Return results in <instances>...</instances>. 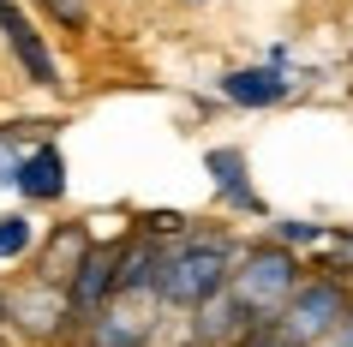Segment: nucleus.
I'll return each mask as SVG.
<instances>
[{"mask_svg": "<svg viewBox=\"0 0 353 347\" xmlns=\"http://www.w3.org/2000/svg\"><path fill=\"white\" fill-rule=\"evenodd\" d=\"M168 299H180V306H204L216 293L228 288V252L222 246H186V252L162 257V270H156Z\"/></svg>", "mask_w": 353, "mask_h": 347, "instance_id": "nucleus-1", "label": "nucleus"}, {"mask_svg": "<svg viewBox=\"0 0 353 347\" xmlns=\"http://www.w3.org/2000/svg\"><path fill=\"white\" fill-rule=\"evenodd\" d=\"M245 270H252V293L240 288V317H263V311H276L281 299H294V275L299 270L281 252H258Z\"/></svg>", "mask_w": 353, "mask_h": 347, "instance_id": "nucleus-2", "label": "nucleus"}, {"mask_svg": "<svg viewBox=\"0 0 353 347\" xmlns=\"http://www.w3.org/2000/svg\"><path fill=\"white\" fill-rule=\"evenodd\" d=\"M330 317H341V293L335 288H305V293H294V306L281 317V335L288 341H312V335L330 329Z\"/></svg>", "mask_w": 353, "mask_h": 347, "instance_id": "nucleus-3", "label": "nucleus"}, {"mask_svg": "<svg viewBox=\"0 0 353 347\" xmlns=\"http://www.w3.org/2000/svg\"><path fill=\"white\" fill-rule=\"evenodd\" d=\"M0 30H6V42H12V54L24 60V72L37 78V84H54V54L42 48V37H37V24L24 19L12 0H0Z\"/></svg>", "mask_w": 353, "mask_h": 347, "instance_id": "nucleus-4", "label": "nucleus"}, {"mask_svg": "<svg viewBox=\"0 0 353 347\" xmlns=\"http://www.w3.org/2000/svg\"><path fill=\"white\" fill-rule=\"evenodd\" d=\"M19 186L30 192V198H60V192H66V162H60V150H37V156H24Z\"/></svg>", "mask_w": 353, "mask_h": 347, "instance_id": "nucleus-5", "label": "nucleus"}, {"mask_svg": "<svg viewBox=\"0 0 353 347\" xmlns=\"http://www.w3.org/2000/svg\"><path fill=\"white\" fill-rule=\"evenodd\" d=\"M120 246H114V252H96V257H84V281H78V311H96V299H102V293L114 288V275H120Z\"/></svg>", "mask_w": 353, "mask_h": 347, "instance_id": "nucleus-6", "label": "nucleus"}, {"mask_svg": "<svg viewBox=\"0 0 353 347\" xmlns=\"http://www.w3.org/2000/svg\"><path fill=\"white\" fill-rule=\"evenodd\" d=\"M281 72H234L228 78V96L234 102H245V108H263V102H281Z\"/></svg>", "mask_w": 353, "mask_h": 347, "instance_id": "nucleus-7", "label": "nucleus"}, {"mask_svg": "<svg viewBox=\"0 0 353 347\" xmlns=\"http://www.w3.org/2000/svg\"><path fill=\"white\" fill-rule=\"evenodd\" d=\"M24 246H30V221H24V216H6V221H0V257H19Z\"/></svg>", "mask_w": 353, "mask_h": 347, "instance_id": "nucleus-8", "label": "nucleus"}, {"mask_svg": "<svg viewBox=\"0 0 353 347\" xmlns=\"http://www.w3.org/2000/svg\"><path fill=\"white\" fill-rule=\"evenodd\" d=\"M216 168H222V174H234V168H240V162H234V156H228V150H222V156H216ZM228 198H240V204H252V186H240V180H228Z\"/></svg>", "mask_w": 353, "mask_h": 347, "instance_id": "nucleus-9", "label": "nucleus"}, {"mask_svg": "<svg viewBox=\"0 0 353 347\" xmlns=\"http://www.w3.org/2000/svg\"><path fill=\"white\" fill-rule=\"evenodd\" d=\"M60 24H84V0H48Z\"/></svg>", "mask_w": 353, "mask_h": 347, "instance_id": "nucleus-10", "label": "nucleus"}]
</instances>
